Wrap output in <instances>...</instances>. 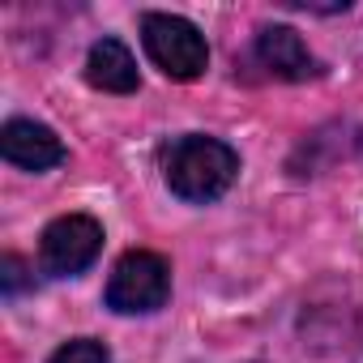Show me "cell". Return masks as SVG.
I'll use <instances>...</instances> for the list:
<instances>
[{"mask_svg": "<svg viewBox=\"0 0 363 363\" xmlns=\"http://www.w3.org/2000/svg\"><path fill=\"white\" fill-rule=\"evenodd\" d=\"M26 286H35V274H30V265H26L22 257L5 252V257H0V291H5V299L22 295Z\"/></svg>", "mask_w": 363, "mask_h": 363, "instance_id": "9c48e42d", "label": "cell"}, {"mask_svg": "<svg viewBox=\"0 0 363 363\" xmlns=\"http://www.w3.org/2000/svg\"><path fill=\"white\" fill-rule=\"evenodd\" d=\"M162 179L179 201L210 206V201L227 197L231 184L240 179V154L227 141L206 137V133L175 137L162 154Z\"/></svg>", "mask_w": 363, "mask_h": 363, "instance_id": "6da1fadb", "label": "cell"}, {"mask_svg": "<svg viewBox=\"0 0 363 363\" xmlns=\"http://www.w3.org/2000/svg\"><path fill=\"white\" fill-rule=\"evenodd\" d=\"M167 299H171V261L150 248L124 252L103 286V303L116 316H150L167 308Z\"/></svg>", "mask_w": 363, "mask_h": 363, "instance_id": "7a4b0ae2", "label": "cell"}, {"mask_svg": "<svg viewBox=\"0 0 363 363\" xmlns=\"http://www.w3.org/2000/svg\"><path fill=\"white\" fill-rule=\"evenodd\" d=\"M103 252V223L90 214H60L39 235V269L48 278H77Z\"/></svg>", "mask_w": 363, "mask_h": 363, "instance_id": "277c9868", "label": "cell"}, {"mask_svg": "<svg viewBox=\"0 0 363 363\" xmlns=\"http://www.w3.org/2000/svg\"><path fill=\"white\" fill-rule=\"evenodd\" d=\"M86 82L103 94H133L141 86L137 60L120 39H99L86 56Z\"/></svg>", "mask_w": 363, "mask_h": 363, "instance_id": "52a82bcc", "label": "cell"}, {"mask_svg": "<svg viewBox=\"0 0 363 363\" xmlns=\"http://www.w3.org/2000/svg\"><path fill=\"white\" fill-rule=\"evenodd\" d=\"M141 48L171 82H197L210 69L206 35L179 13H141Z\"/></svg>", "mask_w": 363, "mask_h": 363, "instance_id": "3957f363", "label": "cell"}, {"mask_svg": "<svg viewBox=\"0 0 363 363\" xmlns=\"http://www.w3.org/2000/svg\"><path fill=\"white\" fill-rule=\"evenodd\" d=\"M0 158H5L9 167H22V171H52L69 158L65 141L39 124V120H26V116H13L0 124Z\"/></svg>", "mask_w": 363, "mask_h": 363, "instance_id": "5b68a950", "label": "cell"}, {"mask_svg": "<svg viewBox=\"0 0 363 363\" xmlns=\"http://www.w3.org/2000/svg\"><path fill=\"white\" fill-rule=\"evenodd\" d=\"M48 363H111V350L99 337H73V342L56 346Z\"/></svg>", "mask_w": 363, "mask_h": 363, "instance_id": "ba28073f", "label": "cell"}, {"mask_svg": "<svg viewBox=\"0 0 363 363\" xmlns=\"http://www.w3.org/2000/svg\"><path fill=\"white\" fill-rule=\"evenodd\" d=\"M252 60L274 82H312V77H320V60L308 52V43L291 26H261L257 39H252Z\"/></svg>", "mask_w": 363, "mask_h": 363, "instance_id": "8992f818", "label": "cell"}]
</instances>
